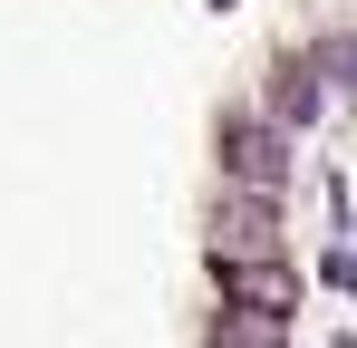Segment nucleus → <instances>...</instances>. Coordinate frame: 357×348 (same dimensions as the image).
<instances>
[{
  "label": "nucleus",
  "instance_id": "3",
  "mask_svg": "<svg viewBox=\"0 0 357 348\" xmlns=\"http://www.w3.org/2000/svg\"><path fill=\"white\" fill-rule=\"evenodd\" d=\"M213 290H222V310L299 319V281H290V261H280V252H271V261H213Z\"/></svg>",
  "mask_w": 357,
  "mask_h": 348
},
{
  "label": "nucleus",
  "instance_id": "4",
  "mask_svg": "<svg viewBox=\"0 0 357 348\" xmlns=\"http://www.w3.org/2000/svg\"><path fill=\"white\" fill-rule=\"evenodd\" d=\"M319 107H328V78H319V58L309 49H290L280 58V68H271V126H290V136H309V126H319Z\"/></svg>",
  "mask_w": 357,
  "mask_h": 348
},
{
  "label": "nucleus",
  "instance_id": "6",
  "mask_svg": "<svg viewBox=\"0 0 357 348\" xmlns=\"http://www.w3.org/2000/svg\"><path fill=\"white\" fill-rule=\"evenodd\" d=\"M319 271H328V290H357V252H348V242H328V261H319Z\"/></svg>",
  "mask_w": 357,
  "mask_h": 348
},
{
  "label": "nucleus",
  "instance_id": "1",
  "mask_svg": "<svg viewBox=\"0 0 357 348\" xmlns=\"http://www.w3.org/2000/svg\"><path fill=\"white\" fill-rule=\"evenodd\" d=\"M290 155H299V136L271 126L261 107L222 116V184H232V194H280V184H290Z\"/></svg>",
  "mask_w": 357,
  "mask_h": 348
},
{
  "label": "nucleus",
  "instance_id": "5",
  "mask_svg": "<svg viewBox=\"0 0 357 348\" xmlns=\"http://www.w3.org/2000/svg\"><path fill=\"white\" fill-rule=\"evenodd\" d=\"M309 58H319V78H328V87H357V29H328Z\"/></svg>",
  "mask_w": 357,
  "mask_h": 348
},
{
  "label": "nucleus",
  "instance_id": "7",
  "mask_svg": "<svg viewBox=\"0 0 357 348\" xmlns=\"http://www.w3.org/2000/svg\"><path fill=\"white\" fill-rule=\"evenodd\" d=\"M213 10H232V0H213Z\"/></svg>",
  "mask_w": 357,
  "mask_h": 348
},
{
  "label": "nucleus",
  "instance_id": "2",
  "mask_svg": "<svg viewBox=\"0 0 357 348\" xmlns=\"http://www.w3.org/2000/svg\"><path fill=\"white\" fill-rule=\"evenodd\" d=\"M280 252V194H232L213 203V261H271Z\"/></svg>",
  "mask_w": 357,
  "mask_h": 348
}]
</instances>
